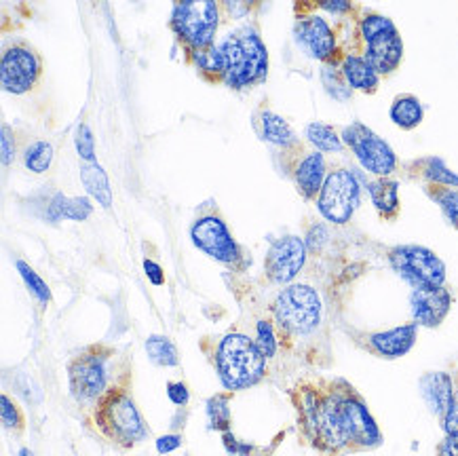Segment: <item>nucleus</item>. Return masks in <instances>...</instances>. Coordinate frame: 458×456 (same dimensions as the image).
Returning <instances> with one entry per match:
<instances>
[{
	"mask_svg": "<svg viewBox=\"0 0 458 456\" xmlns=\"http://www.w3.org/2000/svg\"><path fill=\"white\" fill-rule=\"evenodd\" d=\"M146 350H148L150 359L158 366H178V350L174 342L165 336H150L146 341Z\"/></svg>",
	"mask_w": 458,
	"mask_h": 456,
	"instance_id": "c85d7f7f",
	"label": "nucleus"
},
{
	"mask_svg": "<svg viewBox=\"0 0 458 456\" xmlns=\"http://www.w3.org/2000/svg\"><path fill=\"white\" fill-rule=\"evenodd\" d=\"M96 425L104 437L123 448L144 440L146 426L125 389H108L96 403Z\"/></svg>",
	"mask_w": 458,
	"mask_h": 456,
	"instance_id": "7ed1b4c3",
	"label": "nucleus"
},
{
	"mask_svg": "<svg viewBox=\"0 0 458 456\" xmlns=\"http://www.w3.org/2000/svg\"><path fill=\"white\" fill-rule=\"evenodd\" d=\"M254 125L258 133H260V138L267 139V142L277 144V146L296 144V136H293L292 127L287 125L279 114L271 113V110H260V113L256 114Z\"/></svg>",
	"mask_w": 458,
	"mask_h": 456,
	"instance_id": "4be33fe9",
	"label": "nucleus"
},
{
	"mask_svg": "<svg viewBox=\"0 0 458 456\" xmlns=\"http://www.w3.org/2000/svg\"><path fill=\"white\" fill-rule=\"evenodd\" d=\"M17 456H34V454L28 448H23V450H20V454H17Z\"/></svg>",
	"mask_w": 458,
	"mask_h": 456,
	"instance_id": "37998d69",
	"label": "nucleus"
},
{
	"mask_svg": "<svg viewBox=\"0 0 458 456\" xmlns=\"http://www.w3.org/2000/svg\"><path fill=\"white\" fill-rule=\"evenodd\" d=\"M216 364L226 389H248L264 376L267 358L258 344L243 334H228L220 341Z\"/></svg>",
	"mask_w": 458,
	"mask_h": 456,
	"instance_id": "f03ea898",
	"label": "nucleus"
},
{
	"mask_svg": "<svg viewBox=\"0 0 458 456\" xmlns=\"http://www.w3.org/2000/svg\"><path fill=\"white\" fill-rule=\"evenodd\" d=\"M425 192L437 203L439 207H442L445 218L458 228V189H452V186L427 184Z\"/></svg>",
	"mask_w": 458,
	"mask_h": 456,
	"instance_id": "bb28decb",
	"label": "nucleus"
},
{
	"mask_svg": "<svg viewBox=\"0 0 458 456\" xmlns=\"http://www.w3.org/2000/svg\"><path fill=\"white\" fill-rule=\"evenodd\" d=\"M422 116H425V110H422L420 99L416 96H410V93H402L393 99L391 106V121L395 122L402 130H414L422 122Z\"/></svg>",
	"mask_w": 458,
	"mask_h": 456,
	"instance_id": "5701e85b",
	"label": "nucleus"
},
{
	"mask_svg": "<svg viewBox=\"0 0 458 456\" xmlns=\"http://www.w3.org/2000/svg\"><path fill=\"white\" fill-rule=\"evenodd\" d=\"M144 271H146V274H148V279L155 285H161L163 282H165V277H163V271H161V266L157 265V262H152V260H144Z\"/></svg>",
	"mask_w": 458,
	"mask_h": 456,
	"instance_id": "ea45409f",
	"label": "nucleus"
},
{
	"mask_svg": "<svg viewBox=\"0 0 458 456\" xmlns=\"http://www.w3.org/2000/svg\"><path fill=\"white\" fill-rule=\"evenodd\" d=\"M256 344L260 349V353L264 358H273L275 350H277V341H275L273 334V325L268 321H260L256 327Z\"/></svg>",
	"mask_w": 458,
	"mask_h": 456,
	"instance_id": "473e14b6",
	"label": "nucleus"
},
{
	"mask_svg": "<svg viewBox=\"0 0 458 456\" xmlns=\"http://www.w3.org/2000/svg\"><path fill=\"white\" fill-rule=\"evenodd\" d=\"M53 161V148L49 142H34L23 155V163L34 173H45Z\"/></svg>",
	"mask_w": 458,
	"mask_h": 456,
	"instance_id": "c756f323",
	"label": "nucleus"
},
{
	"mask_svg": "<svg viewBox=\"0 0 458 456\" xmlns=\"http://www.w3.org/2000/svg\"><path fill=\"white\" fill-rule=\"evenodd\" d=\"M304 262H307V245L298 237H284L277 239L268 249L264 268H267V277L273 283H290L298 273L302 271Z\"/></svg>",
	"mask_w": 458,
	"mask_h": 456,
	"instance_id": "ddd939ff",
	"label": "nucleus"
},
{
	"mask_svg": "<svg viewBox=\"0 0 458 456\" xmlns=\"http://www.w3.org/2000/svg\"><path fill=\"white\" fill-rule=\"evenodd\" d=\"M273 315L285 336H309L319 327L323 304L310 285H290L273 302Z\"/></svg>",
	"mask_w": 458,
	"mask_h": 456,
	"instance_id": "20e7f679",
	"label": "nucleus"
},
{
	"mask_svg": "<svg viewBox=\"0 0 458 456\" xmlns=\"http://www.w3.org/2000/svg\"><path fill=\"white\" fill-rule=\"evenodd\" d=\"M444 431L445 435L458 434V393L454 391V400H452L448 412L444 417Z\"/></svg>",
	"mask_w": 458,
	"mask_h": 456,
	"instance_id": "e433bc0d",
	"label": "nucleus"
},
{
	"mask_svg": "<svg viewBox=\"0 0 458 456\" xmlns=\"http://www.w3.org/2000/svg\"><path fill=\"white\" fill-rule=\"evenodd\" d=\"M412 169L419 178H425L428 184L452 186V189H458V173L450 172V169L444 165V161L437 159V156H427V159L414 161Z\"/></svg>",
	"mask_w": 458,
	"mask_h": 456,
	"instance_id": "a878e982",
	"label": "nucleus"
},
{
	"mask_svg": "<svg viewBox=\"0 0 458 456\" xmlns=\"http://www.w3.org/2000/svg\"><path fill=\"white\" fill-rule=\"evenodd\" d=\"M360 32L366 43V62L376 70V74L395 72L403 57V43L395 23L389 17L368 11L360 21Z\"/></svg>",
	"mask_w": 458,
	"mask_h": 456,
	"instance_id": "39448f33",
	"label": "nucleus"
},
{
	"mask_svg": "<svg viewBox=\"0 0 458 456\" xmlns=\"http://www.w3.org/2000/svg\"><path fill=\"white\" fill-rule=\"evenodd\" d=\"M218 4L211 0H186L175 4L172 15V28L178 38L184 43L192 54L214 46V37L218 30Z\"/></svg>",
	"mask_w": 458,
	"mask_h": 456,
	"instance_id": "423d86ee",
	"label": "nucleus"
},
{
	"mask_svg": "<svg viewBox=\"0 0 458 456\" xmlns=\"http://www.w3.org/2000/svg\"><path fill=\"white\" fill-rule=\"evenodd\" d=\"M110 350L104 347H89L81 350L70 361L68 376L72 395L79 401H98L108 387Z\"/></svg>",
	"mask_w": 458,
	"mask_h": 456,
	"instance_id": "6e6552de",
	"label": "nucleus"
},
{
	"mask_svg": "<svg viewBox=\"0 0 458 456\" xmlns=\"http://www.w3.org/2000/svg\"><path fill=\"white\" fill-rule=\"evenodd\" d=\"M167 391H169V397H172V401L178 403V406H184V403L188 401L186 384H182V383H169V384H167Z\"/></svg>",
	"mask_w": 458,
	"mask_h": 456,
	"instance_id": "58836bf2",
	"label": "nucleus"
},
{
	"mask_svg": "<svg viewBox=\"0 0 458 456\" xmlns=\"http://www.w3.org/2000/svg\"><path fill=\"white\" fill-rule=\"evenodd\" d=\"M410 304H412L416 325L437 327L445 319V315L450 313L452 294L445 285H442V288L414 290Z\"/></svg>",
	"mask_w": 458,
	"mask_h": 456,
	"instance_id": "2eb2a0df",
	"label": "nucleus"
},
{
	"mask_svg": "<svg viewBox=\"0 0 458 456\" xmlns=\"http://www.w3.org/2000/svg\"><path fill=\"white\" fill-rule=\"evenodd\" d=\"M360 197L361 189L357 175L351 169L340 167L326 178V184L317 197V207L326 220L334 224H346L360 206Z\"/></svg>",
	"mask_w": 458,
	"mask_h": 456,
	"instance_id": "1a4fd4ad",
	"label": "nucleus"
},
{
	"mask_svg": "<svg viewBox=\"0 0 458 456\" xmlns=\"http://www.w3.org/2000/svg\"><path fill=\"white\" fill-rule=\"evenodd\" d=\"M222 62H225V83L234 89L241 87L256 85L254 72H251L248 54H245L243 40L237 34H228V37L218 45Z\"/></svg>",
	"mask_w": 458,
	"mask_h": 456,
	"instance_id": "dca6fc26",
	"label": "nucleus"
},
{
	"mask_svg": "<svg viewBox=\"0 0 458 456\" xmlns=\"http://www.w3.org/2000/svg\"><path fill=\"white\" fill-rule=\"evenodd\" d=\"M416 334H419V325L406 324L389 332H374V334H366V342H363V347H366L369 353L378 355V358H385V359L403 358V355L414 347Z\"/></svg>",
	"mask_w": 458,
	"mask_h": 456,
	"instance_id": "f3484780",
	"label": "nucleus"
},
{
	"mask_svg": "<svg viewBox=\"0 0 458 456\" xmlns=\"http://www.w3.org/2000/svg\"><path fill=\"white\" fill-rule=\"evenodd\" d=\"M397 182L389 178H378L374 182L368 184L369 197H372V203L376 212L380 214L383 220H395L399 215V192H397Z\"/></svg>",
	"mask_w": 458,
	"mask_h": 456,
	"instance_id": "412c9836",
	"label": "nucleus"
},
{
	"mask_svg": "<svg viewBox=\"0 0 458 456\" xmlns=\"http://www.w3.org/2000/svg\"><path fill=\"white\" fill-rule=\"evenodd\" d=\"M298 423L313 448L327 456L380 446L378 425L346 380H313L293 391Z\"/></svg>",
	"mask_w": 458,
	"mask_h": 456,
	"instance_id": "f257e3e1",
	"label": "nucleus"
},
{
	"mask_svg": "<svg viewBox=\"0 0 458 456\" xmlns=\"http://www.w3.org/2000/svg\"><path fill=\"white\" fill-rule=\"evenodd\" d=\"M307 138L309 142L317 146L319 150H326V152L343 150V142H340L338 133L334 131V127L323 125V122H310L307 127Z\"/></svg>",
	"mask_w": 458,
	"mask_h": 456,
	"instance_id": "cd10ccee",
	"label": "nucleus"
},
{
	"mask_svg": "<svg viewBox=\"0 0 458 456\" xmlns=\"http://www.w3.org/2000/svg\"><path fill=\"white\" fill-rule=\"evenodd\" d=\"M437 456H458V434H450L439 443Z\"/></svg>",
	"mask_w": 458,
	"mask_h": 456,
	"instance_id": "4c0bfd02",
	"label": "nucleus"
},
{
	"mask_svg": "<svg viewBox=\"0 0 458 456\" xmlns=\"http://www.w3.org/2000/svg\"><path fill=\"white\" fill-rule=\"evenodd\" d=\"M3 425L4 429L11 431H21L23 429V414L13 400H9L7 395H3Z\"/></svg>",
	"mask_w": 458,
	"mask_h": 456,
	"instance_id": "72a5a7b5",
	"label": "nucleus"
},
{
	"mask_svg": "<svg viewBox=\"0 0 458 456\" xmlns=\"http://www.w3.org/2000/svg\"><path fill=\"white\" fill-rule=\"evenodd\" d=\"M420 393L425 397L427 406L437 417H445L452 400H454V384L452 378L444 372H428L420 380Z\"/></svg>",
	"mask_w": 458,
	"mask_h": 456,
	"instance_id": "a211bd4d",
	"label": "nucleus"
},
{
	"mask_svg": "<svg viewBox=\"0 0 458 456\" xmlns=\"http://www.w3.org/2000/svg\"><path fill=\"white\" fill-rule=\"evenodd\" d=\"M91 203L85 197H64L55 195L49 206L51 220H79L83 222L91 215Z\"/></svg>",
	"mask_w": 458,
	"mask_h": 456,
	"instance_id": "393cba45",
	"label": "nucleus"
},
{
	"mask_svg": "<svg viewBox=\"0 0 458 456\" xmlns=\"http://www.w3.org/2000/svg\"><path fill=\"white\" fill-rule=\"evenodd\" d=\"M81 180H83V186L89 192L91 197H96L102 207L113 206V189H110L108 175L98 163H89V165H83L81 169Z\"/></svg>",
	"mask_w": 458,
	"mask_h": 456,
	"instance_id": "b1692460",
	"label": "nucleus"
},
{
	"mask_svg": "<svg viewBox=\"0 0 458 456\" xmlns=\"http://www.w3.org/2000/svg\"><path fill=\"white\" fill-rule=\"evenodd\" d=\"M76 150L83 156L85 161L96 159V142H93V133L87 125H81L79 131H76Z\"/></svg>",
	"mask_w": 458,
	"mask_h": 456,
	"instance_id": "f704fd0d",
	"label": "nucleus"
},
{
	"mask_svg": "<svg viewBox=\"0 0 458 456\" xmlns=\"http://www.w3.org/2000/svg\"><path fill=\"white\" fill-rule=\"evenodd\" d=\"M180 443H182V440L178 435H165L157 442V450L158 452H172V450L178 448Z\"/></svg>",
	"mask_w": 458,
	"mask_h": 456,
	"instance_id": "a19ab883",
	"label": "nucleus"
},
{
	"mask_svg": "<svg viewBox=\"0 0 458 456\" xmlns=\"http://www.w3.org/2000/svg\"><path fill=\"white\" fill-rule=\"evenodd\" d=\"M296 40L315 60L327 62L336 54V34L319 15H302L296 21Z\"/></svg>",
	"mask_w": 458,
	"mask_h": 456,
	"instance_id": "4468645a",
	"label": "nucleus"
},
{
	"mask_svg": "<svg viewBox=\"0 0 458 456\" xmlns=\"http://www.w3.org/2000/svg\"><path fill=\"white\" fill-rule=\"evenodd\" d=\"M343 76L351 89L374 93L378 89V74L361 55H346L343 60Z\"/></svg>",
	"mask_w": 458,
	"mask_h": 456,
	"instance_id": "aec40b11",
	"label": "nucleus"
},
{
	"mask_svg": "<svg viewBox=\"0 0 458 456\" xmlns=\"http://www.w3.org/2000/svg\"><path fill=\"white\" fill-rule=\"evenodd\" d=\"M389 262L414 290L442 288L445 283L444 262L422 245H397L389 249Z\"/></svg>",
	"mask_w": 458,
	"mask_h": 456,
	"instance_id": "0eeeda50",
	"label": "nucleus"
},
{
	"mask_svg": "<svg viewBox=\"0 0 458 456\" xmlns=\"http://www.w3.org/2000/svg\"><path fill=\"white\" fill-rule=\"evenodd\" d=\"M192 241L199 249L211 258L225 262V265H234L241 258L239 245L234 241L228 226L222 222L218 215H203L192 224Z\"/></svg>",
	"mask_w": 458,
	"mask_h": 456,
	"instance_id": "f8f14e48",
	"label": "nucleus"
},
{
	"mask_svg": "<svg viewBox=\"0 0 458 456\" xmlns=\"http://www.w3.org/2000/svg\"><path fill=\"white\" fill-rule=\"evenodd\" d=\"M319 7L330 11V13H346V11L353 9V4L344 3V0H334V3H321Z\"/></svg>",
	"mask_w": 458,
	"mask_h": 456,
	"instance_id": "79ce46f5",
	"label": "nucleus"
},
{
	"mask_svg": "<svg viewBox=\"0 0 458 456\" xmlns=\"http://www.w3.org/2000/svg\"><path fill=\"white\" fill-rule=\"evenodd\" d=\"M343 139L355 152L357 161L361 163L363 169L380 178H386L397 169V156L389 144L383 138H378L369 127L361 122L344 127Z\"/></svg>",
	"mask_w": 458,
	"mask_h": 456,
	"instance_id": "9d476101",
	"label": "nucleus"
},
{
	"mask_svg": "<svg viewBox=\"0 0 458 456\" xmlns=\"http://www.w3.org/2000/svg\"><path fill=\"white\" fill-rule=\"evenodd\" d=\"M326 184V161L319 152H310L296 167V186L304 198L319 197Z\"/></svg>",
	"mask_w": 458,
	"mask_h": 456,
	"instance_id": "6ab92c4d",
	"label": "nucleus"
},
{
	"mask_svg": "<svg viewBox=\"0 0 458 456\" xmlns=\"http://www.w3.org/2000/svg\"><path fill=\"white\" fill-rule=\"evenodd\" d=\"M0 144H3V165L9 167L15 159L13 133H11L9 125H3V130H0Z\"/></svg>",
	"mask_w": 458,
	"mask_h": 456,
	"instance_id": "c9c22d12",
	"label": "nucleus"
},
{
	"mask_svg": "<svg viewBox=\"0 0 458 456\" xmlns=\"http://www.w3.org/2000/svg\"><path fill=\"white\" fill-rule=\"evenodd\" d=\"M43 74V62L37 51L28 45H13L3 54L0 62V80H3L4 91L21 93L32 91Z\"/></svg>",
	"mask_w": 458,
	"mask_h": 456,
	"instance_id": "9b49d317",
	"label": "nucleus"
},
{
	"mask_svg": "<svg viewBox=\"0 0 458 456\" xmlns=\"http://www.w3.org/2000/svg\"><path fill=\"white\" fill-rule=\"evenodd\" d=\"M17 271H20L21 279H23V282H26V285H28V290L32 291V296L37 298V300H38L40 304H47V302L51 300L49 285H47L45 279L40 277V274L34 273L32 268L26 265V262H17Z\"/></svg>",
	"mask_w": 458,
	"mask_h": 456,
	"instance_id": "7c9ffc66",
	"label": "nucleus"
},
{
	"mask_svg": "<svg viewBox=\"0 0 458 456\" xmlns=\"http://www.w3.org/2000/svg\"><path fill=\"white\" fill-rule=\"evenodd\" d=\"M208 414H209V423L214 429H226L228 420H231V412H228V397L216 395L214 400H209Z\"/></svg>",
	"mask_w": 458,
	"mask_h": 456,
	"instance_id": "2f4dec72",
	"label": "nucleus"
}]
</instances>
